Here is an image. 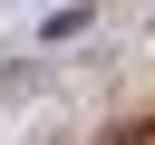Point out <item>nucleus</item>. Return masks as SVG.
<instances>
[{
    "instance_id": "f257e3e1",
    "label": "nucleus",
    "mask_w": 155,
    "mask_h": 145,
    "mask_svg": "<svg viewBox=\"0 0 155 145\" xmlns=\"http://www.w3.org/2000/svg\"><path fill=\"white\" fill-rule=\"evenodd\" d=\"M97 145H155V116H136V126H116V135H97Z\"/></svg>"
}]
</instances>
